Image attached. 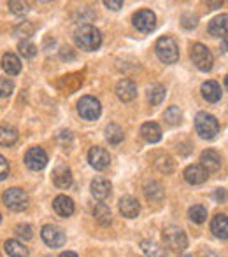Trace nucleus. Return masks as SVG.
I'll list each match as a JSON object with an SVG mask.
<instances>
[{"label": "nucleus", "instance_id": "c9c22d12", "mask_svg": "<svg viewBox=\"0 0 228 257\" xmlns=\"http://www.w3.org/2000/svg\"><path fill=\"white\" fill-rule=\"evenodd\" d=\"M9 9L18 16H23L28 13V4L27 2H9Z\"/></svg>", "mask_w": 228, "mask_h": 257}, {"label": "nucleus", "instance_id": "58836bf2", "mask_svg": "<svg viewBox=\"0 0 228 257\" xmlns=\"http://www.w3.org/2000/svg\"><path fill=\"white\" fill-rule=\"evenodd\" d=\"M104 6H106L107 9L118 11L119 7H123V2H121V0H106V2H104Z\"/></svg>", "mask_w": 228, "mask_h": 257}, {"label": "nucleus", "instance_id": "ddd939ff", "mask_svg": "<svg viewBox=\"0 0 228 257\" xmlns=\"http://www.w3.org/2000/svg\"><path fill=\"white\" fill-rule=\"evenodd\" d=\"M209 177V172L204 168L202 165H190L186 170H184V179H186L188 184H204Z\"/></svg>", "mask_w": 228, "mask_h": 257}, {"label": "nucleus", "instance_id": "20e7f679", "mask_svg": "<svg viewBox=\"0 0 228 257\" xmlns=\"http://www.w3.org/2000/svg\"><path fill=\"white\" fill-rule=\"evenodd\" d=\"M157 54L160 58V61L167 65H172L179 60V46L172 37H162L157 42Z\"/></svg>", "mask_w": 228, "mask_h": 257}, {"label": "nucleus", "instance_id": "72a5a7b5", "mask_svg": "<svg viewBox=\"0 0 228 257\" xmlns=\"http://www.w3.org/2000/svg\"><path fill=\"white\" fill-rule=\"evenodd\" d=\"M14 91V82L9 77L0 75V98H6Z\"/></svg>", "mask_w": 228, "mask_h": 257}, {"label": "nucleus", "instance_id": "f8f14e48", "mask_svg": "<svg viewBox=\"0 0 228 257\" xmlns=\"http://www.w3.org/2000/svg\"><path fill=\"white\" fill-rule=\"evenodd\" d=\"M116 95L121 102H132L137 96V86L130 79H121V81L116 84Z\"/></svg>", "mask_w": 228, "mask_h": 257}, {"label": "nucleus", "instance_id": "aec40b11", "mask_svg": "<svg viewBox=\"0 0 228 257\" xmlns=\"http://www.w3.org/2000/svg\"><path fill=\"white\" fill-rule=\"evenodd\" d=\"M200 91H202V96L211 103H216L221 100V88H219V84L216 81H205L204 84H202Z\"/></svg>", "mask_w": 228, "mask_h": 257}, {"label": "nucleus", "instance_id": "4c0bfd02", "mask_svg": "<svg viewBox=\"0 0 228 257\" xmlns=\"http://www.w3.org/2000/svg\"><path fill=\"white\" fill-rule=\"evenodd\" d=\"M11 168H9V163L4 156H0V180H6L7 175H9Z\"/></svg>", "mask_w": 228, "mask_h": 257}, {"label": "nucleus", "instance_id": "9b49d317", "mask_svg": "<svg viewBox=\"0 0 228 257\" xmlns=\"http://www.w3.org/2000/svg\"><path fill=\"white\" fill-rule=\"evenodd\" d=\"M88 161L95 170H106L111 165V156L104 147H92L88 153Z\"/></svg>", "mask_w": 228, "mask_h": 257}, {"label": "nucleus", "instance_id": "a878e982", "mask_svg": "<svg viewBox=\"0 0 228 257\" xmlns=\"http://www.w3.org/2000/svg\"><path fill=\"white\" fill-rule=\"evenodd\" d=\"M226 14H221V16H216L214 20L209 23V34L214 35V37H221V35L226 34Z\"/></svg>", "mask_w": 228, "mask_h": 257}, {"label": "nucleus", "instance_id": "412c9836", "mask_svg": "<svg viewBox=\"0 0 228 257\" xmlns=\"http://www.w3.org/2000/svg\"><path fill=\"white\" fill-rule=\"evenodd\" d=\"M53 208H55V212L58 213V215L70 217L72 213H74V201H72L68 196L60 194V196H56L55 201H53Z\"/></svg>", "mask_w": 228, "mask_h": 257}, {"label": "nucleus", "instance_id": "a19ab883", "mask_svg": "<svg viewBox=\"0 0 228 257\" xmlns=\"http://www.w3.org/2000/svg\"><path fill=\"white\" fill-rule=\"evenodd\" d=\"M60 257H78V254H75V252H63Z\"/></svg>", "mask_w": 228, "mask_h": 257}, {"label": "nucleus", "instance_id": "a211bd4d", "mask_svg": "<svg viewBox=\"0 0 228 257\" xmlns=\"http://www.w3.org/2000/svg\"><path fill=\"white\" fill-rule=\"evenodd\" d=\"M211 231L216 238H219V240H226L228 238V219H226L225 213H218L216 217H212Z\"/></svg>", "mask_w": 228, "mask_h": 257}, {"label": "nucleus", "instance_id": "0eeeda50", "mask_svg": "<svg viewBox=\"0 0 228 257\" xmlns=\"http://www.w3.org/2000/svg\"><path fill=\"white\" fill-rule=\"evenodd\" d=\"M78 112L86 121H95L102 114V105H100L97 98H93V96H83L78 102Z\"/></svg>", "mask_w": 228, "mask_h": 257}, {"label": "nucleus", "instance_id": "79ce46f5", "mask_svg": "<svg viewBox=\"0 0 228 257\" xmlns=\"http://www.w3.org/2000/svg\"><path fill=\"white\" fill-rule=\"evenodd\" d=\"M0 222H2V213H0Z\"/></svg>", "mask_w": 228, "mask_h": 257}, {"label": "nucleus", "instance_id": "6e6552de", "mask_svg": "<svg viewBox=\"0 0 228 257\" xmlns=\"http://www.w3.org/2000/svg\"><path fill=\"white\" fill-rule=\"evenodd\" d=\"M133 27L142 34H151L157 28V16L153 11L149 9H140L133 14Z\"/></svg>", "mask_w": 228, "mask_h": 257}, {"label": "nucleus", "instance_id": "4be33fe9", "mask_svg": "<svg viewBox=\"0 0 228 257\" xmlns=\"http://www.w3.org/2000/svg\"><path fill=\"white\" fill-rule=\"evenodd\" d=\"M2 68L6 74L9 75H18L21 72V61L16 54L13 53H6L2 56Z\"/></svg>", "mask_w": 228, "mask_h": 257}, {"label": "nucleus", "instance_id": "39448f33", "mask_svg": "<svg viewBox=\"0 0 228 257\" xmlns=\"http://www.w3.org/2000/svg\"><path fill=\"white\" fill-rule=\"evenodd\" d=\"M2 201H4V205L9 210H13V212H23L28 206V201L30 200H28V194L25 193L23 189H20V187H11V189H7L6 193L2 194Z\"/></svg>", "mask_w": 228, "mask_h": 257}, {"label": "nucleus", "instance_id": "7ed1b4c3", "mask_svg": "<svg viewBox=\"0 0 228 257\" xmlns=\"http://www.w3.org/2000/svg\"><path fill=\"white\" fill-rule=\"evenodd\" d=\"M164 243L174 252H183L188 247L186 233L177 226H167L164 229Z\"/></svg>", "mask_w": 228, "mask_h": 257}, {"label": "nucleus", "instance_id": "f704fd0d", "mask_svg": "<svg viewBox=\"0 0 228 257\" xmlns=\"http://www.w3.org/2000/svg\"><path fill=\"white\" fill-rule=\"evenodd\" d=\"M16 234L25 241H28V240H32V238H34V231H32L30 224H18V226H16Z\"/></svg>", "mask_w": 228, "mask_h": 257}, {"label": "nucleus", "instance_id": "6ab92c4d", "mask_svg": "<svg viewBox=\"0 0 228 257\" xmlns=\"http://www.w3.org/2000/svg\"><path fill=\"white\" fill-rule=\"evenodd\" d=\"M111 187H113V186H111L109 180L99 177V179H95L92 182V194L99 201H104V200H107V198L111 196Z\"/></svg>", "mask_w": 228, "mask_h": 257}, {"label": "nucleus", "instance_id": "c756f323", "mask_svg": "<svg viewBox=\"0 0 228 257\" xmlns=\"http://www.w3.org/2000/svg\"><path fill=\"white\" fill-rule=\"evenodd\" d=\"M144 193H146V198L149 201H162L164 200V189H162V186L158 182L147 184L146 189H144Z\"/></svg>", "mask_w": 228, "mask_h": 257}, {"label": "nucleus", "instance_id": "b1692460", "mask_svg": "<svg viewBox=\"0 0 228 257\" xmlns=\"http://www.w3.org/2000/svg\"><path fill=\"white\" fill-rule=\"evenodd\" d=\"M93 217H95V220L100 226H109V224L113 222V215H111L109 206L104 203H99L93 208Z\"/></svg>", "mask_w": 228, "mask_h": 257}, {"label": "nucleus", "instance_id": "9d476101", "mask_svg": "<svg viewBox=\"0 0 228 257\" xmlns=\"http://www.w3.org/2000/svg\"><path fill=\"white\" fill-rule=\"evenodd\" d=\"M25 165L28 166L30 170H42L46 165H48V154L44 153V149L41 147H30L25 154Z\"/></svg>", "mask_w": 228, "mask_h": 257}, {"label": "nucleus", "instance_id": "ea45409f", "mask_svg": "<svg viewBox=\"0 0 228 257\" xmlns=\"http://www.w3.org/2000/svg\"><path fill=\"white\" fill-rule=\"evenodd\" d=\"M225 189H219L218 193H216V200L218 201H225Z\"/></svg>", "mask_w": 228, "mask_h": 257}, {"label": "nucleus", "instance_id": "dca6fc26", "mask_svg": "<svg viewBox=\"0 0 228 257\" xmlns=\"http://www.w3.org/2000/svg\"><path fill=\"white\" fill-rule=\"evenodd\" d=\"M140 135H142V139L146 140V142L149 144H157L162 140V128L158 122L155 121H149V122H144L142 126H140Z\"/></svg>", "mask_w": 228, "mask_h": 257}, {"label": "nucleus", "instance_id": "cd10ccee", "mask_svg": "<svg viewBox=\"0 0 228 257\" xmlns=\"http://www.w3.org/2000/svg\"><path fill=\"white\" fill-rule=\"evenodd\" d=\"M165 95H167V91H165L164 86L155 84L147 89V102H149L151 105H160L165 100Z\"/></svg>", "mask_w": 228, "mask_h": 257}, {"label": "nucleus", "instance_id": "473e14b6", "mask_svg": "<svg viewBox=\"0 0 228 257\" xmlns=\"http://www.w3.org/2000/svg\"><path fill=\"white\" fill-rule=\"evenodd\" d=\"M18 51H20V54L23 58H34L35 54H37V46L30 41H21L20 44H18Z\"/></svg>", "mask_w": 228, "mask_h": 257}, {"label": "nucleus", "instance_id": "f03ea898", "mask_svg": "<svg viewBox=\"0 0 228 257\" xmlns=\"http://www.w3.org/2000/svg\"><path fill=\"white\" fill-rule=\"evenodd\" d=\"M195 130H197V133L202 137V139L211 140L218 135L219 122L212 114H207V112H198V114L195 115Z\"/></svg>", "mask_w": 228, "mask_h": 257}, {"label": "nucleus", "instance_id": "423d86ee", "mask_svg": "<svg viewBox=\"0 0 228 257\" xmlns=\"http://www.w3.org/2000/svg\"><path fill=\"white\" fill-rule=\"evenodd\" d=\"M190 56H191V61H193V65L198 68V70L209 72L212 68V63H214V60H212L211 51H209V49L205 48L204 44H193V46H191Z\"/></svg>", "mask_w": 228, "mask_h": 257}, {"label": "nucleus", "instance_id": "4468645a", "mask_svg": "<svg viewBox=\"0 0 228 257\" xmlns=\"http://www.w3.org/2000/svg\"><path fill=\"white\" fill-rule=\"evenodd\" d=\"M53 184L58 187V189H68L72 186V172L70 168L60 165L53 170Z\"/></svg>", "mask_w": 228, "mask_h": 257}, {"label": "nucleus", "instance_id": "f3484780", "mask_svg": "<svg viewBox=\"0 0 228 257\" xmlns=\"http://www.w3.org/2000/svg\"><path fill=\"white\" fill-rule=\"evenodd\" d=\"M200 161H202L200 165L204 166L207 172H218V170L221 168V156L212 149L204 151L200 156Z\"/></svg>", "mask_w": 228, "mask_h": 257}, {"label": "nucleus", "instance_id": "2f4dec72", "mask_svg": "<svg viewBox=\"0 0 228 257\" xmlns=\"http://www.w3.org/2000/svg\"><path fill=\"white\" fill-rule=\"evenodd\" d=\"M165 121H167V124L171 126H177L181 122V117H183V114H181L179 107H176V105H172V107H169L167 110H165Z\"/></svg>", "mask_w": 228, "mask_h": 257}, {"label": "nucleus", "instance_id": "bb28decb", "mask_svg": "<svg viewBox=\"0 0 228 257\" xmlns=\"http://www.w3.org/2000/svg\"><path fill=\"white\" fill-rule=\"evenodd\" d=\"M18 142V132L16 128L11 126H0V146L9 147Z\"/></svg>", "mask_w": 228, "mask_h": 257}, {"label": "nucleus", "instance_id": "5701e85b", "mask_svg": "<svg viewBox=\"0 0 228 257\" xmlns=\"http://www.w3.org/2000/svg\"><path fill=\"white\" fill-rule=\"evenodd\" d=\"M140 248L147 257H167V248L164 245H158L157 241L151 240H144L140 243Z\"/></svg>", "mask_w": 228, "mask_h": 257}, {"label": "nucleus", "instance_id": "393cba45", "mask_svg": "<svg viewBox=\"0 0 228 257\" xmlns=\"http://www.w3.org/2000/svg\"><path fill=\"white\" fill-rule=\"evenodd\" d=\"M4 247H6V252L11 257H28L27 245H23L21 241H18V240H7Z\"/></svg>", "mask_w": 228, "mask_h": 257}, {"label": "nucleus", "instance_id": "1a4fd4ad", "mask_svg": "<svg viewBox=\"0 0 228 257\" xmlns=\"http://www.w3.org/2000/svg\"><path fill=\"white\" fill-rule=\"evenodd\" d=\"M41 236H42V240H44V243L51 248L61 247V245H65V240H67L63 231L58 226H53V224H48V226L42 227Z\"/></svg>", "mask_w": 228, "mask_h": 257}, {"label": "nucleus", "instance_id": "e433bc0d", "mask_svg": "<svg viewBox=\"0 0 228 257\" xmlns=\"http://www.w3.org/2000/svg\"><path fill=\"white\" fill-rule=\"evenodd\" d=\"M157 166H158V170L160 172H172V168H174V165H172V159L169 158V156H165V158H162L160 161H157Z\"/></svg>", "mask_w": 228, "mask_h": 257}, {"label": "nucleus", "instance_id": "7c9ffc66", "mask_svg": "<svg viewBox=\"0 0 228 257\" xmlns=\"http://www.w3.org/2000/svg\"><path fill=\"white\" fill-rule=\"evenodd\" d=\"M188 215H190V219L193 220L195 224H202V222H205V219H207V208L202 205H195L190 208Z\"/></svg>", "mask_w": 228, "mask_h": 257}, {"label": "nucleus", "instance_id": "c85d7f7f", "mask_svg": "<svg viewBox=\"0 0 228 257\" xmlns=\"http://www.w3.org/2000/svg\"><path fill=\"white\" fill-rule=\"evenodd\" d=\"M106 139L109 140V144H113V146H118V144L123 142V139H125V133H123L121 126L118 124H109L106 128Z\"/></svg>", "mask_w": 228, "mask_h": 257}, {"label": "nucleus", "instance_id": "2eb2a0df", "mask_svg": "<svg viewBox=\"0 0 228 257\" xmlns=\"http://www.w3.org/2000/svg\"><path fill=\"white\" fill-rule=\"evenodd\" d=\"M119 212H121V215L126 217V219H135L140 212L139 201L132 196H123L121 200H119Z\"/></svg>", "mask_w": 228, "mask_h": 257}, {"label": "nucleus", "instance_id": "f257e3e1", "mask_svg": "<svg viewBox=\"0 0 228 257\" xmlns=\"http://www.w3.org/2000/svg\"><path fill=\"white\" fill-rule=\"evenodd\" d=\"M75 44L85 51H95L102 44V35L100 30L95 28L93 25H83L78 32H75Z\"/></svg>", "mask_w": 228, "mask_h": 257}]
</instances>
